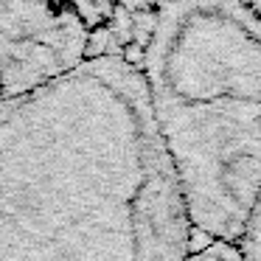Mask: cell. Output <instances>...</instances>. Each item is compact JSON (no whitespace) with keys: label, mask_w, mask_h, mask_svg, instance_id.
<instances>
[{"label":"cell","mask_w":261,"mask_h":261,"mask_svg":"<svg viewBox=\"0 0 261 261\" xmlns=\"http://www.w3.org/2000/svg\"><path fill=\"white\" fill-rule=\"evenodd\" d=\"M197 247L138 59L101 48L0 101V261H186Z\"/></svg>","instance_id":"1"},{"label":"cell","mask_w":261,"mask_h":261,"mask_svg":"<svg viewBox=\"0 0 261 261\" xmlns=\"http://www.w3.org/2000/svg\"><path fill=\"white\" fill-rule=\"evenodd\" d=\"M138 68L199 247L239 244L261 194V14L225 0L154 6Z\"/></svg>","instance_id":"2"},{"label":"cell","mask_w":261,"mask_h":261,"mask_svg":"<svg viewBox=\"0 0 261 261\" xmlns=\"http://www.w3.org/2000/svg\"><path fill=\"white\" fill-rule=\"evenodd\" d=\"M107 6L0 3V87L14 98L68 76L90 59Z\"/></svg>","instance_id":"3"},{"label":"cell","mask_w":261,"mask_h":261,"mask_svg":"<svg viewBox=\"0 0 261 261\" xmlns=\"http://www.w3.org/2000/svg\"><path fill=\"white\" fill-rule=\"evenodd\" d=\"M239 255L242 261H261V194L255 199V208L247 219V227H244L242 239H239Z\"/></svg>","instance_id":"4"},{"label":"cell","mask_w":261,"mask_h":261,"mask_svg":"<svg viewBox=\"0 0 261 261\" xmlns=\"http://www.w3.org/2000/svg\"><path fill=\"white\" fill-rule=\"evenodd\" d=\"M186 261H242L236 244H225V242H211L197 247Z\"/></svg>","instance_id":"5"},{"label":"cell","mask_w":261,"mask_h":261,"mask_svg":"<svg viewBox=\"0 0 261 261\" xmlns=\"http://www.w3.org/2000/svg\"><path fill=\"white\" fill-rule=\"evenodd\" d=\"M253 6H255V12H258V14H261V3H253Z\"/></svg>","instance_id":"6"},{"label":"cell","mask_w":261,"mask_h":261,"mask_svg":"<svg viewBox=\"0 0 261 261\" xmlns=\"http://www.w3.org/2000/svg\"><path fill=\"white\" fill-rule=\"evenodd\" d=\"M0 101H3V87H0Z\"/></svg>","instance_id":"7"}]
</instances>
